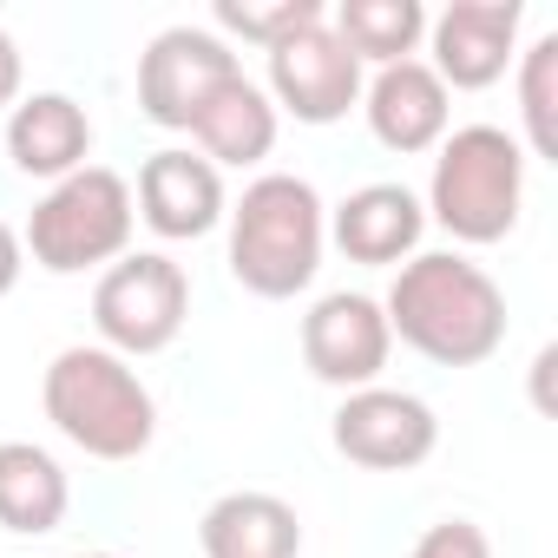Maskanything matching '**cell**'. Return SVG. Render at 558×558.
Returning <instances> with one entry per match:
<instances>
[{
    "mask_svg": "<svg viewBox=\"0 0 558 558\" xmlns=\"http://www.w3.org/2000/svg\"><path fill=\"white\" fill-rule=\"evenodd\" d=\"M269 106H283L303 125H336L362 106V60L336 40L329 21L269 47Z\"/></svg>",
    "mask_w": 558,
    "mask_h": 558,
    "instance_id": "9c48e42d",
    "label": "cell"
},
{
    "mask_svg": "<svg viewBox=\"0 0 558 558\" xmlns=\"http://www.w3.org/2000/svg\"><path fill=\"white\" fill-rule=\"evenodd\" d=\"M132 223H138L132 184L106 165H86L34 204L21 250H34V263L53 269V276H80V269L119 263L125 243H132Z\"/></svg>",
    "mask_w": 558,
    "mask_h": 558,
    "instance_id": "5b68a950",
    "label": "cell"
},
{
    "mask_svg": "<svg viewBox=\"0 0 558 558\" xmlns=\"http://www.w3.org/2000/svg\"><path fill=\"white\" fill-rule=\"evenodd\" d=\"M66 506H73V486L47 447L0 440V525L21 538H40L66 519Z\"/></svg>",
    "mask_w": 558,
    "mask_h": 558,
    "instance_id": "ac0fdd59",
    "label": "cell"
},
{
    "mask_svg": "<svg viewBox=\"0 0 558 558\" xmlns=\"http://www.w3.org/2000/svg\"><path fill=\"white\" fill-rule=\"evenodd\" d=\"M329 440L349 466H368V473H408L421 460H434L440 447V421L421 395H401V388H355L336 421H329Z\"/></svg>",
    "mask_w": 558,
    "mask_h": 558,
    "instance_id": "52a82bcc",
    "label": "cell"
},
{
    "mask_svg": "<svg viewBox=\"0 0 558 558\" xmlns=\"http://www.w3.org/2000/svg\"><path fill=\"white\" fill-rule=\"evenodd\" d=\"M323 243L329 210L296 171H263L230 204V276L263 303H290L296 290H310L323 269Z\"/></svg>",
    "mask_w": 558,
    "mask_h": 558,
    "instance_id": "7a4b0ae2",
    "label": "cell"
},
{
    "mask_svg": "<svg viewBox=\"0 0 558 558\" xmlns=\"http://www.w3.org/2000/svg\"><path fill=\"white\" fill-rule=\"evenodd\" d=\"M243 73L236 53L210 34V27H165L145 53H138V106L151 125L165 132H191V119L204 112V99Z\"/></svg>",
    "mask_w": 558,
    "mask_h": 558,
    "instance_id": "ba28073f",
    "label": "cell"
},
{
    "mask_svg": "<svg viewBox=\"0 0 558 558\" xmlns=\"http://www.w3.org/2000/svg\"><path fill=\"white\" fill-rule=\"evenodd\" d=\"M21 269H27V250H21V236L0 223V303L14 296V283H21Z\"/></svg>",
    "mask_w": 558,
    "mask_h": 558,
    "instance_id": "603a6c76",
    "label": "cell"
},
{
    "mask_svg": "<svg viewBox=\"0 0 558 558\" xmlns=\"http://www.w3.org/2000/svg\"><path fill=\"white\" fill-rule=\"evenodd\" d=\"M86 558H119V551H86Z\"/></svg>",
    "mask_w": 558,
    "mask_h": 558,
    "instance_id": "d4e9b609",
    "label": "cell"
},
{
    "mask_svg": "<svg viewBox=\"0 0 558 558\" xmlns=\"http://www.w3.org/2000/svg\"><path fill=\"white\" fill-rule=\"evenodd\" d=\"M223 210H230L223 171L204 151H178L171 145V151H151L145 158V171H138V217L158 236H171V243L204 236V230L223 223Z\"/></svg>",
    "mask_w": 558,
    "mask_h": 558,
    "instance_id": "7c38bea8",
    "label": "cell"
},
{
    "mask_svg": "<svg viewBox=\"0 0 558 558\" xmlns=\"http://www.w3.org/2000/svg\"><path fill=\"white\" fill-rule=\"evenodd\" d=\"M519 0H453L427 21L434 40V80L447 93H486L493 80H506V66L519 60Z\"/></svg>",
    "mask_w": 558,
    "mask_h": 558,
    "instance_id": "30bf717a",
    "label": "cell"
},
{
    "mask_svg": "<svg viewBox=\"0 0 558 558\" xmlns=\"http://www.w3.org/2000/svg\"><path fill=\"white\" fill-rule=\"evenodd\" d=\"M47 421L93 460H138L158 434V401L138 381V368L99 342H73L47 362L40 381Z\"/></svg>",
    "mask_w": 558,
    "mask_h": 558,
    "instance_id": "3957f363",
    "label": "cell"
},
{
    "mask_svg": "<svg viewBox=\"0 0 558 558\" xmlns=\"http://www.w3.org/2000/svg\"><path fill=\"white\" fill-rule=\"evenodd\" d=\"M388 336H401L434 368H480L506 342V290L460 250H427L395 269L381 303Z\"/></svg>",
    "mask_w": 558,
    "mask_h": 558,
    "instance_id": "6da1fadb",
    "label": "cell"
},
{
    "mask_svg": "<svg viewBox=\"0 0 558 558\" xmlns=\"http://www.w3.org/2000/svg\"><path fill=\"white\" fill-rule=\"evenodd\" d=\"M362 112H368V132H375L388 151H401V158L434 151V145L447 138V119H453L447 86L434 80L427 60H395V66H381V73L362 86Z\"/></svg>",
    "mask_w": 558,
    "mask_h": 558,
    "instance_id": "4fadbf2b",
    "label": "cell"
},
{
    "mask_svg": "<svg viewBox=\"0 0 558 558\" xmlns=\"http://www.w3.org/2000/svg\"><path fill=\"white\" fill-rule=\"evenodd\" d=\"M8 106H21V47L14 34H0V112Z\"/></svg>",
    "mask_w": 558,
    "mask_h": 558,
    "instance_id": "cb8c5ba5",
    "label": "cell"
},
{
    "mask_svg": "<svg viewBox=\"0 0 558 558\" xmlns=\"http://www.w3.org/2000/svg\"><path fill=\"white\" fill-rule=\"evenodd\" d=\"M525 204V151L512 132L499 125H460L440 138L434 178H427V204L434 223L453 243H499L512 236Z\"/></svg>",
    "mask_w": 558,
    "mask_h": 558,
    "instance_id": "277c9868",
    "label": "cell"
},
{
    "mask_svg": "<svg viewBox=\"0 0 558 558\" xmlns=\"http://www.w3.org/2000/svg\"><path fill=\"white\" fill-rule=\"evenodd\" d=\"M184 323H191V276L165 250H125L93 290L99 349H112L125 362L171 349L184 336Z\"/></svg>",
    "mask_w": 558,
    "mask_h": 558,
    "instance_id": "8992f818",
    "label": "cell"
},
{
    "mask_svg": "<svg viewBox=\"0 0 558 558\" xmlns=\"http://www.w3.org/2000/svg\"><path fill=\"white\" fill-rule=\"evenodd\" d=\"M204 558H296L303 551V519L276 493H223L197 519Z\"/></svg>",
    "mask_w": 558,
    "mask_h": 558,
    "instance_id": "2e32d148",
    "label": "cell"
},
{
    "mask_svg": "<svg viewBox=\"0 0 558 558\" xmlns=\"http://www.w3.org/2000/svg\"><path fill=\"white\" fill-rule=\"evenodd\" d=\"M329 27L362 66L381 73L395 60H414V47L427 40V8L421 0H342Z\"/></svg>",
    "mask_w": 558,
    "mask_h": 558,
    "instance_id": "d6986e66",
    "label": "cell"
},
{
    "mask_svg": "<svg viewBox=\"0 0 558 558\" xmlns=\"http://www.w3.org/2000/svg\"><path fill=\"white\" fill-rule=\"evenodd\" d=\"M519 119L532 158L558 165V34H538L519 53Z\"/></svg>",
    "mask_w": 558,
    "mask_h": 558,
    "instance_id": "ffe728a7",
    "label": "cell"
},
{
    "mask_svg": "<svg viewBox=\"0 0 558 558\" xmlns=\"http://www.w3.org/2000/svg\"><path fill=\"white\" fill-rule=\"evenodd\" d=\"M191 138H197V151L210 165H236V171L243 165H263L276 151V106H269V93L250 73H230L204 99V112L191 119Z\"/></svg>",
    "mask_w": 558,
    "mask_h": 558,
    "instance_id": "e0dca14e",
    "label": "cell"
},
{
    "mask_svg": "<svg viewBox=\"0 0 558 558\" xmlns=\"http://www.w3.org/2000/svg\"><path fill=\"white\" fill-rule=\"evenodd\" d=\"M388 349H395V336H388V316H381L375 296L336 290L303 316V362L329 388H349V395L375 388L381 368H388Z\"/></svg>",
    "mask_w": 558,
    "mask_h": 558,
    "instance_id": "8fae6325",
    "label": "cell"
},
{
    "mask_svg": "<svg viewBox=\"0 0 558 558\" xmlns=\"http://www.w3.org/2000/svg\"><path fill=\"white\" fill-rule=\"evenodd\" d=\"M316 21H329V14H323V0H269V8H256V0H217V27L256 40L263 53H269V47H283V40L303 34V27H316Z\"/></svg>",
    "mask_w": 558,
    "mask_h": 558,
    "instance_id": "44dd1931",
    "label": "cell"
},
{
    "mask_svg": "<svg viewBox=\"0 0 558 558\" xmlns=\"http://www.w3.org/2000/svg\"><path fill=\"white\" fill-rule=\"evenodd\" d=\"M421 230H427V210H421V197H414L408 184H362V191H349V197L336 204V217H329L336 250H342L349 263H368V269H388V263L414 256Z\"/></svg>",
    "mask_w": 558,
    "mask_h": 558,
    "instance_id": "5bb4252c",
    "label": "cell"
},
{
    "mask_svg": "<svg viewBox=\"0 0 558 558\" xmlns=\"http://www.w3.org/2000/svg\"><path fill=\"white\" fill-rule=\"evenodd\" d=\"M408 558H493V545H486V532L473 519H440V525H427L414 538Z\"/></svg>",
    "mask_w": 558,
    "mask_h": 558,
    "instance_id": "7402d4cb",
    "label": "cell"
},
{
    "mask_svg": "<svg viewBox=\"0 0 558 558\" xmlns=\"http://www.w3.org/2000/svg\"><path fill=\"white\" fill-rule=\"evenodd\" d=\"M8 158H14V171L47 178V184L86 171V158H93V119H86V106L66 99V93L21 99L8 112Z\"/></svg>",
    "mask_w": 558,
    "mask_h": 558,
    "instance_id": "9a60e30c",
    "label": "cell"
}]
</instances>
